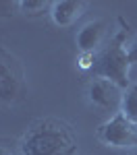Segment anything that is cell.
I'll list each match as a JSON object with an SVG mask.
<instances>
[{"label": "cell", "instance_id": "cell-8", "mask_svg": "<svg viewBox=\"0 0 137 155\" xmlns=\"http://www.w3.org/2000/svg\"><path fill=\"white\" fill-rule=\"evenodd\" d=\"M121 112L129 120H133L137 124V83L129 85L123 91V104H121Z\"/></svg>", "mask_w": 137, "mask_h": 155}, {"label": "cell", "instance_id": "cell-3", "mask_svg": "<svg viewBox=\"0 0 137 155\" xmlns=\"http://www.w3.org/2000/svg\"><path fill=\"white\" fill-rule=\"evenodd\" d=\"M98 139L106 147L114 149H133L137 147V124L129 120L123 112H116L98 128Z\"/></svg>", "mask_w": 137, "mask_h": 155}, {"label": "cell", "instance_id": "cell-10", "mask_svg": "<svg viewBox=\"0 0 137 155\" xmlns=\"http://www.w3.org/2000/svg\"><path fill=\"white\" fill-rule=\"evenodd\" d=\"M19 12V0H0V17H12Z\"/></svg>", "mask_w": 137, "mask_h": 155}, {"label": "cell", "instance_id": "cell-6", "mask_svg": "<svg viewBox=\"0 0 137 155\" xmlns=\"http://www.w3.org/2000/svg\"><path fill=\"white\" fill-rule=\"evenodd\" d=\"M106 35V21L96 19V21H89L85 23L75 35V44L81 54H94L96 50L102 46Z\"/></svg>", "mask_w": 137, "mask_h": 155}, {"label": "cell", "instance_id": "cell-9", "mask_svg": "<svg viewBox=\"0 0 137 155\" xmlns=\"http://www.w3.org/2000/svg\"><path fill=\"white\" fill-rule=\"evenodd\" d=\"M52 2L48 0H19V12L25 17H42L44 12H50Z\"/></svg>", "mask_w": 137, "mask_h": 155}, {"label": "cell", "instance_id": "cell-11", "mask_svg": "<svg viewBox=\"0 0 137 155\" xmlns=\"http://www.w3.org/2000/svg\"><path fill=\"white\" fill-rule=\"evenodd\" d=\"M94 62H96V54H79L77 66L83 68V71H91L94 68Z\"/></svg>", "mask_w": 137, "mask_h": 155}, {"label": "cell", "instance_id": "cell-1", "mask_svg": "<svg viewBox=\"0 0 137 155\" xmlns=\"http://www.w3.org/2000/svg\"><path fill=\"white\" fill-rule=\"evenodd\" d=\"M21 155H77L73 130L54 118L33 122L19 143Z\"/></svg>", "mask_w": 137, "mask_h": 155}, {"label": "cell", "instance_id": "cell-12", "mask_svg": "<svg viewBox=\"0 0 137 155\" xmlns=\"http://www.w3.org/2000/svg\"><path fill=\"white\" fill-rule=\"evenodd\" d=\"M127 52H129V58H131V64H137V33L133 35V39L127 44Z\"/></svg>", "mask_w": 137, "mask_h": 155}, {"label": "cell", "instance_id": "cell-4", "mask_svg": "<svg viewBox=\"0 0 137 155\" xmlns=\"http://www.w3.org/2000/svg\"><path fill=\"white\" fill-rule=\"evenodd\" d=\"M23 79L11 54L0 50V104H12L21 97Z\"/></svg>", "mask_w": 137, "mask_h": 155}, {"label": "cell", "instance_id": "cell-5", "mask_svg": "<svg viewBox=\"0 0 137 155\" xmlns=\"http://www.w3.org/2000/svg\"><path fill=\"white\" fill-rule=\"evenodd\" d=\"M87 97L89 101L100 110H118L123 104V89L118 85L110 83L106 79H94L87 87Z\"/></svg>", "mask_w": 137, "mask_h": 155}, {"label": "cell", "instance_id": "cell-13", "mask_svg": "<svg viewBox=\"0 0 137 155\" xmlns=\"http://www.w3.org/2000/svg\"><path fill=\"white\" fill-rule=\"evenodd\" d=\"M0 155H12L9 149H4V147H0Z\"/></svg>", "mask_w": 137, "mask_h": 155}, {"label": "cell", "instance_id": "cell-2", "mask_svg": "<svg viewBox=\"0 0 137 155\" xmlns=\"http://www.w3.org/2000/svg\"><path fill=\"white\" fill-rule=\"evenodd\" d=\"M129 68H131V58L127 52V44L123 41V35H118L108 48H104L96 56L91 72L98 79H106L118 85L125 91L129 87Z\"/></svg>", "mask_w": 137, "mask_h": 155}, {"label": "cell", "instance_id": "cell-7", "mask_svg": "<svg viewBox=\"0 0 137 155\" xmlns=\"http://www.w3.org/2000/svg\"><path fill=\"white\" fill-rule=\"evenodd\" d=\"M83 11H85L83 0H56L50 6V17L58 27H71L77 23V19H81Z\"/></svg>", "mask_w": 137, "mask_h": 155}]
</instances>
